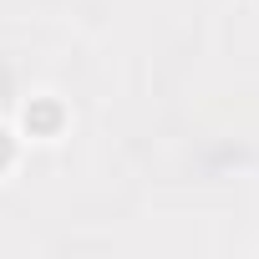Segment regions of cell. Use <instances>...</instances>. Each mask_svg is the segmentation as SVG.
<instances>
[{"label":"cell","mask_w":259,"mask_h":259,"mask_svg":"<svg viewBox=\"0 0 259 259\" xmlns=\"http://www.w3.org/2000/svg\"><path fill=\"white\" fill-rule=\"evenodd\" d=\"M21 127H26V138H36V143H56L66 133V107L56 97H31L26 112H21Z\"/></svg>","instance_id":"cell-1"},{"label":"cell","mask_w":259,"mask_h":259,"mask_svg":"<svg viewBox=\"0 0 259 259\" xmlns=\"http://www.w3.org/2000/svg\"><path fill=\"white\" fill-rule=\"evenodd\" d=\"M16 163V133H11V127H0V173H6Z\"/></svg>","instance_id":"cell-2"}]
</instances>
